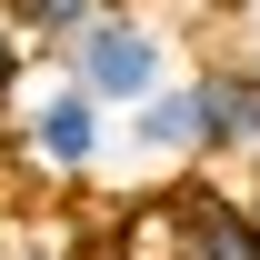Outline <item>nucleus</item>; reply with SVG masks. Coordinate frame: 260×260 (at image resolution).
<instances>
[{"mask_svg":"<svg viewBox=\"0 0 260 260\" xmlns=\"http://www.w3.org/2000/svg\"><path fill=\"white\" fill-rule=\"evenodd\" d=\"M60 70H70L90 100H100V110H140V100L170 80V40H160V20H140L130 0H110L90 30H70Z\"/></svg>","mask_w":260,"mask_h":260,"instance_id":"nucleus-1","label":"nucleus"},{"mask_svg":"<svg viewBox=\"0 0 260 260\" xmlns=\"http://www.w3.org/2000/svg\"><path fill=\"white\" fill-rule=\"evenodd\" d=\"M20 150H30L50 180H90V170H100V100L80 90L70 70L30 100V120H20Z\"/></svg>","mask_w":260,"mask_h":260,"instance_id":"nucleus-2","label":"nucleus"},{"mask_svg":"<svg viewBox=\"0 0 260 260\" xmlns=\"http://www.w3.org/2000/svg\"><path fill=\"white\" fill-rule=\"evenodd\" d=\"M180 80L200 100V160H260V70L250 60H200Z\"/></svg>","mask_w":260,"mask_h":260,"instance_id":"nucleus-3","label":"nucleus"},{"mask_svg":"<svg viewBox=\"0 0 260 260\" xmlns=\"http://www.w3.org/2000/svg\"><path fill=\"white\" fill-rule=\"evenodd\" d=\"M170 260H260V210L210 190V180H190L170 200Z\"/></svg>","mask_w":260,"mask_h":260,"instance_id":"nucleus-4","label":"nucleus"},{"mask_svg":"<svg viewBox=\"0 0 260 260\" xmlns=\"http://www.w3.org/2000/svg\"><path fill=\"white\" fill-rule=\"evenodd\" d=\"M130 140L150 150V170H200V100H190V80H180V70L130 110Z\"/></svg>","mask_w":260,"mask_h":260,"instance_id":"nucleus-5","label":"nucleus"},{"mask_svg":"<svg viewBox=\"0 0 260 260\" xmlns=\"http://www.w3.org/2000/svg\"><path fill=\"white\" fill-rule=\"evenodd\" d=\"M110 0H0V30L10 40H40V50H70V30H90Z\"/></svg>","mask_w":260,"mask_h":260,"instance_id":"nucleus-6","label":"nucleus"}]
</instances>
